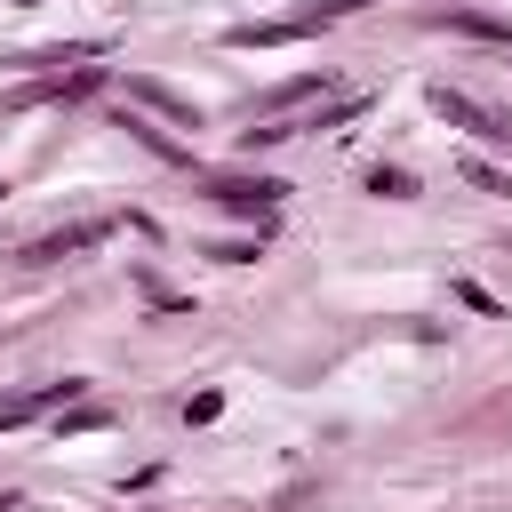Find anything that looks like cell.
Segmentation results:
<instances>
[{"label": "cell", "mask_w": 512, "mask_h": 512, "mask_svg": "<svg viewBox=\"0 0 512 512\" xmlns=\"http://www.w3.org/2000/svg\"><path fill=\"white\" fill-rule=\"evenodd\" d=\"M128 96H136V104H152L160 120H176V128H200L192 96H176V88H160V80H128Z\"/></svg>", "instance_id": "cell-7"}, {"label": "cell", "mask_w": 512, "mask_h": 512, "mask_svg": "<svg viewBox=\"0 0 512 512\" xmlns=\"http://www.w3.org/2000/svg\"><path fill=\"white\" fill-rule=\"evenodd\" d=\"M120 128H128V136H136V144H144L152 160H168V168H184V160H192V152H184L176 136H160V128H152V120H136V112H120Z\"/></svg>", "instance_id": "cell-8"}, {"label": "cell", "mask_w": 512, "mask_h": 512, "mask_svg": "<svg viewBox=\"0 0 512 512\" xmlns=\"http://www.w3.org/2000/svg\"><path fill=\"white\" fill-rule=\"evenodd\" d=\"M304 96H328V72H296V80H280V88L264 96V112H288V104H304Z\"/></svg>", "instance_id": "cell-9"}, {"label": "cell", "mask_w": 512, "mask_h": 512, "mask_svg": "<svg viewBox=\"0 0 512 512\" xmlns=\"http://www.w3.org/2000/svg\"><path fill=\"white\" fill-rule=\"evenodd\" d=\"M96 88H104V72H96V64H80V72H48V80L8 88V96H0V112H32V104H80V96H96Z\"/></svg>", "instance_id": "cell-1"}, {"label": "cell", "mask_w": 512, "mask_h": 512, "mask_svg": "<svg viewBox=\"0 0 512 512\" xmlns=\"http://www.w3.org/2000/svg\"><path fill=\"white\" fill-rule=\"evenodd\" d=\"M304 32H320V16H272V24H232L224 40H232V48H280V40H304Z\"/></svg>", "instance_id": "cell-5"}, {"label": "cell", "mask_w": 512, "mask_h": 512, "mask_svg": "<svg viewBox=\"0 0 512 512\" xmlns=\"http://www.w3.org/2000/svg\"><path fill=\"white\" fill-rule=\"evenodd\" d=\"M0 8H40V0H0Z\"/></svg>", "instance_id": "cell-12"}, {"label": "cell", "mask_w": 512, "mask_h": 512, "mask_svg": "<svg viewBox=\"0 0 512 512\" xmlns=\"http://www.w3.org/2000/svg\"><path fill=\"white\" fill-rule=\"evenodd\" d=\"M368 192H376V200H416V176H408V168H384V160H376V168H368Z\"/></svg>", "instance_id": "cell-10"}, {"label": "cell", "mask_w": 512, "mask_h": 512, "mask_svg": "<svg viewBox=\"0 0 512 512\" xmlns=\"http://www.w3.org/2000/svg\"><path fill=\"white\" fill-rule=\"evenodd\" d=\"M96 240H112V216H88V224H64V232H40V240L24 248V264H64V256H80V248H96Z\"/></svg>", "instance_id": "cell-3"}, {"label": "cell", "mask_w": 512, "mask_h": 512, "mask_svg": "<svg viewBox=\"0 0 512 512\" xmlns=\"http://www.w3.org/2000/svg\"><path fill=\"white\" fill-rule=\"evenodd\" d=\"M280 192L288 184H272V176H208V200L216 208H240V216H272Z\"/></svg>", "instance_id": "cell-2"}, {"label": "cell", "mask_w": 512, "mask_h": 512, "mask_svg": "<svg viewBox=\"0 0 512 512\" xmlns=\"http://www.w3.org/2000/svg\"><path fill=\"white\" fill-rule=\"evenodd\" d=\"M88 384L80 376H64V384H40V392H16V400H0V432H16V424H32V416H48V408H72Z\"/></svg>", "instance_id": "cell-4"}, {"label": "cell", "mask_w": 512, "mask_h": 512, "mask_svg": "<svg viewBox=\"0 0 512 512\" xmlns=\"http://www.w3.org/2000/svg\"><path fill=\"white\" fill-rule=\"evenodd\" d=\"M464 184H472V192H496V200H512V176H504V168H488V160H464Z\"/></svg>", "instance_id": "cell-11"}, {"label": "cell", "mask_w": 512, "mask_h": 512, "mask_svg": "<svg viewBox=\"0 0 512 512\" xmlns=\"http://www.w3.org/2000/svg\"><path fill=\"white\" fill-rule=\"evenodd\" d=\"M424 24H440V32H464V40H488V48H512V24H504V16H472V8H432Z\"/></svg>", "instance_id": "cell-6"}, {"label": "cell", "mask_w": 512, "mask_h": 512, "mask_svg": "<svg viewBox=\"0 0 512 512\" xmlns=\"http://www.w3.org/2000/svg\"><path fill=\"white\" fill-rule=\"evenodd\" d=\"M0 512H16V496H0Z\"/></svg>", "instance_id": "cell-13"}]
</instances>
